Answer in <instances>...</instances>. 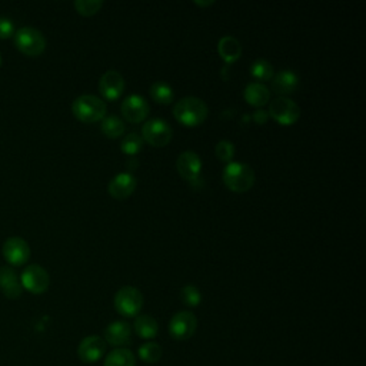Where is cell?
I'll return each mask as SVG.
<instances>
[{
  "mask_svg": "<svg viewBox=\"0 0 366 366\" xmlns=\"http://www.w3.org/2000/svg\"><path fill=\"white\" fill-rule=\"evenodd\" d=\"M207 104L196 98L187 96L173 106V115L186 126H198L207 117Z\"/></svg>",
  "mask_w": 366,
  "mask_h": 366,
  "instance_id": "cell-1",
  "label": "cell"
},
{
  "mask_svg": "<svg viewBox=\"0 0 366 366\" xmlns=\"http://www.w3.org/2000/svg\"><path fill=\"white\" fill-rule=\"evenodd\" d=\"M223 182L233 192H247L255 183V172L247 163L229 162L223 169Z\"/></svg>",
  "mask_w": 366,
  "mask_h": 366,
  "instance_id": "cell-2",
  "label": "cell"
},
{
  "mask_svg": "<svg viewBox=\"0 0 366 366\" xmlns=\"http://www.w3.org/2000/svg\"><path fill=\"white\" fill-rule=\"evenodd\" d=\"M73 115L84 122V124H93L102 120L106 115V103L95 95H80L72 103Z\"/></svg>",
  "mask_w": 366,
  "mask_h": 366,
  "instance_id": "cell-3",
  "label": "cell"
},
{
  "mask_svg": "<svg viewBox=\"0 0 366 366\" xmlns=\"http://www.w3.org/2000/svg\"><path fill=\"white\" fill-rule=\"evenodd\" d=\"M13 39L17 50H21L23 55L30 58L42 55L46 49V39L43 33L34 27L25 26L17 29L13 34Z\"/></svg>",
  "mask_w": 366,
  "mask_h": 366,
  "instance_id": "cell-4",
  "label": "cell"
},
{
  "mask_svg": "<svg viewBox=\"0 0 366 366\" xmlns=\"http://www.w3.org/2000/svg\"><path fill=\"white\" fill-rule=\"evenodd\" d=\"M144 306L142 292L133 286H124L115 295V308L120 315L132 318L141 312Z\"/></svg>",
  "mask_w": 366,
  "mask_h": 366,
  "instance_id": "cell-5",
  "label": "cell"
},
{
  "mask_svg": "<svg viewBox=\"0 0 366 366\" xmlns=\"http://www.w3.org/2000/svg\"><path fill=\"white\" fill-rule=\"evenodd\" d=\"M173 136V130L166 120L161 117L149 119L142 128V139L149 145L162 148L166 146Z\"/></svg>",
  "mask_w": 366,
  "mask_h": 366,
  "instance_id": "cell-6",
  "label": "cell"
},
{
  "mask_svg": "<svg viewBox=\"0 0 366 366\" xmlns=\"http://www.w3.org/2000/svg\"><path fill=\"white\" fill-rule=\"evenodd\" d=\"M269 116L282 125H292L301 116V109L292 99L286 96H279L269 104Z\"/></svg>",
  "mask_w": 366,
  "mask_h": 366,
  "instance_id": "cell-7",
  "label": "cell"
},
{
  "mask_svg": "<svg viewBox=\"0 0 366 366\" xmlns=\"http://www.w3.org/2000/svg\"><path fill=\"white\" fill-rule=\"evenodd\" d=\"M198 326V319L194 313L189 310L178 312L175 317L170 319L169 332L178 341H186L195 334Z\"/></svg>",
  "mask_w": 366,
  "mask_h": 366,
  "instance_id": "cell-8",
  "label": "cell"
},
{
  "mask_svg": "<svg viewBox=\"0 0 366 366\" xmlns=\"http://www.w3.org/2000/svg\"><path fill=\"white\" fill-rule=\"evenodd\" d=\"M21 284H22V288L27 289L29 292L39 295L47 290L49 284H50V277L45 268L39 265H29L22 273Z\"/></svg>",
  "mask_w": 366,
  "mask_h": 366,
  "instance_id": "cell-9",
  "label": "cell"
},
{
  "mask_svg": "<svg viewBox=\"0 0 366 366\" xmlns=\"http://www.w3.org/2000/svg\"><path fill=\"white\" fill-rule=\"evenodd\" d=\"M2 252L3 258L8 260V264L13 266H22L30 258V248L27 245V242L19 236L6 239L3 243Z\"/></svg>",
  "mask_w": 366,
  "mask_h": 366,
  "instance_id": "cell-10",
  "label": "cell"
},
{
  "mask_svg": "<svg viewBox=\"0 0 366 366\" xmlns=\"http://www.w3.org/2000/svg\"><path fill=\"white\" fill-rule=\"evenodd\" d=\"M178 172L181 176L189 181L190 183H198L201 181V172H202V161L199 155L194 150H185L179 155L176 161Z\"/></svg>",
  "mask_w": 366,
  "mask_h": 366,
  "instance_id": "cell-11",
  "label": "cell"
},
{
  "mask_svg": "<svg viewBox=\"0 0 366 366\" xmlns=\"http://www.w3.org/2000/svg\"><path fill=\"white\" fill-rule=\"evenodd\" d=\"M104 351H106V342L103 341V338L91 335L86 336L80 342L78 347V355L84 363H93L100 361V358L104 355Z\"/></svg>",
  "mask_w": 366,
  "mask_h": 366,
  "instance_id": "cell-12",
  "label": "cell"
},
{
  "mask_svg": "<svg viewBox=\"0 0 366 366\" xmlns=\"http://www.w3.org/2000/svg\"><path fill=\"white\" fill-rule=\"evenodd\" d=\"M149 103L141 95H130L122 103V113L133 124L142 122L149 115Z\"/></svg>",
  "mask_w": 366,
  "mask_h": 366,
  "instance_id": "cell-13",
  "label": "cell"
},
{
  "mask_svg": "<svg viewBox=\"0 0 366 366\" xmlns=\"http://www.w3.org/2000/svg\"><path fill=\"white\" fill-rule=\"evenodd\" d=\"M99 91L100 93L109 99H117L125 91V79L117 71H108L104 72L99 80Z\"/></svg>",
  "mask_w": 366,
  "mask_h": 366,
  "instance_id": "cell-14",
  "label": "cell"
},
{
  "mask_svg": "<svg viewBox=\"0 0 366 366\" xmlns=\"http://www.w3.org/2000/svg\"><path fill=\"white\" fill-rule=\"evenodd\" d=\"M136 185H137V179L133 173L122 172V173H117L115 178L111 179L109 194L113 198L125 199L133 194V190L136 189Z\"/></svg>",
  "mask_w": 366,
  "mask_h": 366,
  "instance_id": "cell-15",
  "label": "cell"
},
{
  "mask_svg": "<svg viewBox=\"0 0 366 366\" xmlns=\"http://www.w3.org/2000/svg\"><path fill=\"white\" fill-rule=\"evenodd\" d=\"M104 339L112 346H125L132 341V329L128 322L115 321L106 330H104Z\"/></svg>",
  "mask_w": 366,
  "mask_h": 366,
  "instance_id": "cell-16",
  "label": "cell"
},
{
  "mask_svg": "<svg viewBox=\"0 0 366 366\" xmlns=\"http://www.w3.org/2000/svg\"><path fill=\"white\" fill-rule=\"evenodd\" d=\"M272 89L277 95H290L299 86V78L293 71L285 69V71L277 72L272 79Z\"/></svg>",
  "mask_w": 366,
  "mask_h": 366,
  "instance_id": "cell-17",
  "label": "cell"
},
{
  "mask_svg": "<svg viewBox=\"0 0 366 366\" xmlns=\"http://www.w3.org/2000/svg\"><path fill=\"white\" fill-rule=\"evenodd\" d=\"M22 284L16 272L10 268H0V290L9 299H17L22 295Z\"/></svg>",
  "mask_w": 366,
  "mask_h": 366,
  "instance_id": "cell-18",
  "label": "cell"
},
{
  "mask_svg": "<svg viewBox=\"0 0 366 366\" xmlns=\"http://www.w3.org/2000/svg\"><path fill=\"white\" fill-rule=\"evenodd\" d=\"M245 99L252 106L262 108L271 99V91L262 82H251L245 88Z\"/></svg>",
  "mask_w": 366,
  "mask_h": 366,
  "instance_id": "cell-19",
  "label": "cell"
},
{
  "mask_svg": "<svg viewBox=\"0 0 366 366\" xmlns=\"http://www.w3.org/2000/svg\"><path fill=\"white\" fill-rule=\"evenodd\" d=\"M218 52L226 63L238 60L242 55V45L235 36H223L218 43Z\"/></svg>",
  "mask_w": 366,
  "mask_h": 366,
  "instance_id": "cell-20",
  "label": "cell"
},
{
  "mask_svg": "<svg viewBox=\"0 0 366 366\" xmlns=\"http://www.w3.org/2000/svg\"><path fill=\"white\" fill-rule=\"evenodd\" d=\"M135 330L136 334L144 339H153L156 335H158L159 326L153 317L141 315L135 321Z\"/></svg>",
  "mask_w": 366,
  "mask_h": 366,
  "instance_id": "cell-21",
  "label": "cell"
},
{
  "mask_svg": "<svg viewBox=\"0 0 366 366\" xmlns=\"http://www.w3.org/2000/svg\"><path fill=\"white\" fill-rule=\"evenodd\" d=\"M104 366H136V358L126 347H119L106 356Z\"/></svg>",
  "mask_w": 366,
  "mask_h": 366,
  "instance_id": "cell-22",
  "label": "cell"
},
{
  "mask_svg": "<svg viewBox=\"0 0 366 366\" xmlns=\"http://www.w3.org/2000/svg\"><path fill=\"white\" fill-rule=\"evenodd\" d=\"M100 129L108 137H119L125 132V124L120 117L111 115V116H104L102 119Z\"/></svg>",
  "mask_w": 366,
  "mask_h": 366,
  "instance_id": "cell-23",
  "label": "cell"
},
{
  "mask_svg": "<svg viewBox=\"0 0 366 366\" xmlns=\"http://www.w3.org/2000/svg\"><path fill=\"white\" fill-rule=\"evenodd\" d=\"M150 96L158 103L169 104L173 100V89H172V86L166 82H162V80L155 82L150 86Z\"/></svg>",
  "mask_w": 366,
  "mask_h": 366,
  "instance_id": "cell-24",
  "label": "cell"
},
{
  "mask_svg": "<svg viewBox=\"0 0 366 366\" xmlns=\"http://www.w3.org/2000/svg\"><path fill=\"white\" fill-rule=\"evenodd\" d=\"M251 73L258 80H271L273 78V66L266 59H256L251 66Z\"/></svg>",
  "mask_w": 366,
  "mask_h": 366,
  "instance_id": "cell-25",
  "label": "cell"
},
{
  "mask_svg": "<svg viewBox=\"0 0 366 366\" xmlns=\"http://www.w3.org/2000/svg\"><path fill=\"white\" fill-rule=\"evenodd\" d=\"M139 356L146 363H156L162 358V347L156 342H146L139 350Z\"/></svg>",
  "mask_w": 366,
  "mask_h": 366,
  "instance_id": "cell-26",
  "label": "cell"
},
{
  "mask_svg": "<svg viewBox=\"0 0 366 366\" xmlns=\"http://www.w3.org/2000/svg\"><path fill=\"white\" fill-rule=\"evenodd\" d=\"M120 148H122V152L126 155H136L144 148V139L141 135H137V133H129L122 139Z\"/></svg>",
  "mask_w": 366,
  "mask_h": 366,
  "instance_id": "cell-27",
  "label": "cell"
},
{
  "mask_svg": "<svg viewBox=\"0 0 366 366\" xmlns=\"http://www.w3.org/2000/svg\"><path fill=\"white\" fill-rule=\"evenodd\" d=\"M181 298L187 306H198L202 301V295L198 286L186 285L181 289Z\"/></svg>",
  "mask_w": 366,
  "mask_h": 366,
  "instance_id": "cell-28",
  "label": "cell"
},
{
  "mask_svg": "<svg viewBox=\"0 0 366 366\" xmlns=\"http://www.w3.org/2000/svg\"><path fill=\"white\" fill-rule=\"evenodd\" d=\"M103 6L102 0H76L75 8L80 14L92 16Z\"/></svg>",
  "mask_w": 366,
  "mask_h": 366,
  "instance_id": "cell-29",
  "label": "cell"
},
{
  "mask_svg": "<svg viewBox=\"0 0 366 366\" xmlns=\"http://www.w3.org/2000/svg\"><path fill=\"white\" fill-rule=\"evenodd\" d=\"M235 155V146L229 141H220L216 145V156L223 162H231Z\"/></svg>",
  "mask_w": 366,
  "mask_h": 366,
  "instance_id": "cell-30",
  "label": "cell"
},
{
  "mask_svg": "<svg viewBox=\"0 0 366 366\" xmlns=\"http://www.w3.org/2000/svg\"><path fill=\"white\" fill-rule=\"evenodd\" d=\"M14 25L8 17H0V39H9L14 34Z\"/></svg>",
  "mask_w": 366,
  "mask_h": 366,
  "instance_id": "cell-31",
  "label": "cell"
},
{
  "mask_svg": "<svg viewBox=\"0 0 366 366\" xmlns=\"http://www.w3.org/2000/svg\"><path fill=\"white\" fill-rule=\"evenodd\" d=\"M269 119V113L268 111L265 109H258L255 113H253V120L256 122V124L262 125V124H266V120Z\"/></svg>",
  "mask_w": 366,
  "mask_h": 366,
  "instance_id": "cell-32",
  "label": "cell"
},
{
  "mask_svg": "<svg viewBox=\"0 0 366 366\" xmlns=\"http://www.w3.org/2000/svg\"><path fill=\"white\" fill-rule=\"evenodd\" d=\"M196 5H201V6H209L214 3V0H207V2H201V0H195Z\"/></svg>",
  "mask_w": 366,
  "mask_h": 366,
  "instance_id": "cell-33",
  "label": "cell"
},
{
  "mask_svg": "<svg viewBox=\"0 0 366 366\" xmlns=\"http://www.w3.org/2000/svg\"><path fill=\"white\" fill-rule=\"evenodd\" d=\"M0 66H2V55H0Z\"/></svg>",
  "mask_w": 366,
  "mask_h": 366,
  "instance_id": "cell-34",
  "label": "cell"
}]
</instances>
